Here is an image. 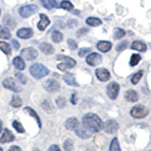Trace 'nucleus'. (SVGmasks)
Segmentation results:
<instances>
[{"label":"nucleus","instance_id":"obj_1","mask_svg":"<svg viewBox=\"0 0 151 151\" xmlns=\"http://www.w3.org/2000/svg\"><path fill=\"white\" fill-rule=\"evenodd\" d=\"M83 127L92 133L98 132L103 129V121L96 113H87L82 118Z\"/></svg>","mask_w":151,"mask_h":151},{"label":"nucleus","instance_id":"obj_2","mask_svg":"<svg viewBox=\"0 0 151 151\" xmlns=\"http://www.w3.org/2000/svg\"><path fill=\"white\" fill-rule=\"evenodd\" d=\"M29 73L31 74L33 78H35L37 79H41L46 77L49 74V70L45 65H42L41 63H34L30 66Z\"/></svg>","mask_w":151,"mask_h":151},{"label":"nucleus","instance_id":"obj_3","mask_svg":"<svg viewBox=\"0 0 151 151\" xmlns=\"http://www.w3.org/2000/svg\"><path fill=\"white\" fill-rule=\"evenodd\" d=\"M148 114V110L144 105H136L130 110V115L135 119H142Z\"/></svg>","mask_w":151,"mask_h":151},{"label":"nucleus","instance_id":"obj_4","mask_svg":"<svg viewBox=\"0 0 151 151\" xmlns=\"http://www.w3.org/2000/svg\"><path fill=\"white\" fill-rule=\"evenodd\" d=\"M18 12H19V15L21 17L27 18L38 12V7L35 6V5H26V6H23L19 9Z\"/></svg>","mask_w":151,"mask_h":151},{"label":"nucleus","instance_id":"obj_5","mask_svg":"<svg viewBox=\"0 0 151 151\" xmlns=\"http://www.w3.org/2000/svg\"><path fill=\"white\" fill-rule=\"evenodd\" d=\"M119 91H120V86H119V84L115 81L111 82L107 86V94L111 99H112V100H115L117 98L118 94H119Z\"/></svg>","mask_w":151,"mask_h":151},{"label":"nucleus","instance_id":"obj_6","mask_svg":"<svg viewBox=\"0 0 151 151\" xmlns=\"http://www.w3.org/2000/svg\"><path fill=\"white\" fill-rule=\"evenodd\" d=\"M20 57L27 60H33L38 57V51L33 47H27L21 51Z\"/></svg>","mask_w":151,"mask_h":151},{"label":"nucleus","instance_id":"obj_7","mask_svg":"<svg viewBox=\"0 0 151 151\" xmlns=\"http://www.w3.org/2000/svg\"><path fill=\"white\" fill-rule=\"evenodd\" d=\"M103 129L108 134H113L119 129V125L115 120H108L105 124L103 125Z\"/></svg>","mask_w":151,"mask_h":151},{"label":"nucleus","instance_id":"obj_8","mask_svg":"<svg viewBox=\"0 0 151 151\" xmlns=\"http://www.w3.org/2000/svg\"><path fill=\"white\" fill-rule=\"evenodd\" d=\"M45 89L46 90L47 92H50V93H55L57 91H59L60 88V83L57 81L55 79H48L46 80L44 84Z\"/></svg>","mask_w":151,"mask_h":151},{"label":"nucleus","instance_id":"obj_9","mask_svg":"<svg viewBox=\"0 0 151 151\" xmlns=\"http://www.w3.org/2000/svg\"><path fill=\"white\" fill-rule=\"evenodd\" d=\"M101 61H102V57L98 53H91L86 58V63L90 66H96L99 63H101Z\"/></svg>","mask_w":151,"mask_h":151},{"label":"nucleus","instance_id":"obj_10","mask_svg":"<svg viewBox=\"0 0 151 151\" xmlns=\"http://www.w3.org/2000/svg\"><path fill=\"white\" fill-rule=\"evenodd\" d=\"M96 76L100 81H103V82L107 81V80H109L111 78V74L109 72V70H107L106 68H103V67L97 68L96 70Z\"/></svg>","mask_w":151,"mask_h":151},{"label":"nucleus","instance_id":"obj_11","mask_svg":"<svg viewBox=\"0 0 151 151\" xmlns=\"http://www.w3.org/2000/svg\"><path fill=\"white\" fill-rule=\"evenodd\" d=\"M3 86L8 89V90H11V91H13L15 93H18L21 91V88H19L18 86H16L15 82H14V80L12 78H6L3 81Z\"/></svg>","mask_w":151,"mask_h":151},{"label":"nucleus","instance_id":"obj_12","mask_svg":"<svg viewBox=\"0 0 151 151\" xmlns=\"http://www.w3.org/2000/svg\"><path fill=\"white\" fill-rule=\"evenodd\" d=\"M17 36L21 39H29L33 36V30L29 27H23L17 31Z\"/></svg>","mask_w":151,"mask_h":151},{"label":"nucleus","instance_id":"obj_13","mask_svg":"<svg viewBox=\"0 0 151 151\" xmlns=\"http://www.w3.org/2000/svg\"><path fill=\"white\" fill-rule=\"evenodd\" d=\"M14 139H15V137H14L12 132L9 129H5L2 136L0 137V143H9V142H12Z\"/></svg>","mask_w":151,"mask_h":151},{"label":"nucleus","instance_id":"obj_14","mask_svg":"<svg viewBox=\"0 0 151 151\" xmlns=\"http://www.w3.org/2000/svg\"><path fill=\"white\" fill-rule=\"evenodd\" d=\"M40 18H41V20H40L39 23H38L37 27L39 28V30L42 31L50 25V20H49V18L45 15V14H42V13L40 14Z\"/></svg>","mask_w":151,"mask_h":151},{"label":"nucleus","instance_id":"obj_15","mask_svg":"<svg viewBox=\"0 0 151 151\" xmlns=\"http://www.w3.org/2000/svg\"><path fill=\"white\" fill-rule=\"evenodd\" d=\"M57 60H63V63L68 66L69 69L70 68H73L75 67L76 65H77V61H76L74 59L70 58L68 56H64V55H58L57 56Z\"/></svg>","mask_w":151,"mask_h":151},{"label":"nucleus","instance_id":"obj_16","mask_svg":"<svg viewBox=\"0 0 151 151\" xmlns=\"http://www.w3.org/2000/svg\"><path fill=\"white\" fill-rule=\"evenodd\" d=\"M96 47L99 51L103 52V53H107L109 52L112 47V44L109 41H100L97 42Z\"/></svg>","mask_w":151,"mask_h":151},{"label":"nucleus","instance_id":"obj_17","mask_svg":"<svg viewBox=\"0 0 151 151\" xmlns=\"http://www.w3.org/2000/svg\"><path fill=\"white\" fill-rule=\"evenodd\" d=\"M125 98H126L127 101L133 103V102L138 101L139 96H138V93H137L136 91H134V90H132V89H129L125 93Z\"/></svg>","mask_w":151,"mask_h":151},{"label":"nucleus","instance_id":"obj_18","mask_svg":"<svg viewBox=\"0 0 151 151\" xmlns=\"http://www.w3.org/2000/svg\"><path fill=\"white\" fill-rule=\"evenodd\" d=\"M63 79H64L65 83H67L69 86H74V87L79 86V84L78 83L77 80H76L75 76L72 73H66L63 76Z\"/></svg>","mask_w":151,"mask_h":151},{"label":"nucleus","instance_id":"obj_19","mask_svg":"<svg viewBox=\"0 0 151 151\" xmlns=\"http://www.w3.org/2000/svg\"><path fill=\"white\" fill-rule=\"evenodd\" d=\"M76 133H77V135L78 137H80V138H83V139H88L91 137V133L92 132H90L89 130H87L86 129H85L84 127H80L78 125V127H77V129H75Z\"/></svg>","mask_w":151,"mask_h":151},{"label":"nucleus","instance_id":"obj_20","mask_svg":"<svg viewBox=\"0 0 151 151\" xmlns=\"http://www.w3.org/2000/svg\"><path fill=\"white\" fill-rule=\"evenodd\" d=\"M78 125H79L78 120L76 117L68 118L67 121L65 122V127L67 129H70V130H75L78 127Z\"/></svg>","mask_w":151,"mask_h":151},{"label":"nucleus","instance_id":"obj_21","mask_svg":"<svg viewBox=\"0 0 151 151\" xmlns=\"http://www.w3.org/2000/svg\"><path fill=\"white\" fill-rule=\"evenodd\" d=\"M39 48L42 50V52H44L46 55H52L55 52L54 47L50 44H48V42H42L39 45Z\"/></svg>","mask_w":151,"mask_h":151},{"label":"nucleus","instance_id":"obj_22","mask_svg":"<svg viewBox=\"0 0 151 151\" xmlns=\"http://www.w3.org/2000/svg\"><path fill=\"white\" fill-rule=\"evenodd\" d=\"M12 63L14 65V67L19 71H23L26 68L25 61H24L23 58H21V57H15L12 60Z\"/></svg>","mask_w":151,"mask_h":151},{"label":"nucleus","instance_id":"obj_23","mask_svg":"<svg viewBox=\"0 0 151 151\" xmlns=\"http://www.w3.org/2000/svg\"><path fill=\"white\" fill-rule=\"evenodd\" d=\"M131 48L133 50H137L140 52H145L146 50V45H145V42L142 41H134L131 44Z\"/></svg>","mask_w":151,"mask_h":151},{"label":"nucleus","instance_id":"obj_24","mask_svg":"<svg viewBox=\"0 0 151 151\" xmlns=\"http://www.w3.org/2000/svg\"><path fill=\"white\" fill-rule=\"evenodd\" d=\"M24 111H25L26 112H27L28 114H29L30 116H32L34 119L37 121V123H38V126H39V127H42V123H41V119H40V117H39V115L37 114V112L33 110V109H31L30 107H26L25 109H24Z\"/></svg>","mask_w":151,"mask_h":151},{"label":"nucleus","instance_id":"obj_25","mask_svg":"<svg viewBox=\"0 0 151 151\" xmlns=\"http://www.w3.org/2000/svg\"><path fill=\"white\" fill-rule=\"evenodd\" d=\"M40 1L42 4V6L46 9H49V11L56 7H58V4H57L56 0H40Z\"/></svg>","mask_w":151,"mask_h":151},{"label":"nucleus","instance_id":"obj_26","mask_svg":"<svg viewBox=\"0 0 151 151\" xmlns=\"http://www.w3.org/2000/svg\"><path fill=\"white\" fill-rule=\"evenodd\" d=\"M86 24L90 27H98L102 24V21L96 17H88L86 19Z\"/></svg>","mask_w":151,"mask_h":151},{"label":"nucleus","instance_id":"obj_27","mask_svg":"<svg viewBox=\"0 0 151 151\" xmlns=\"http://www.w3.org/2000/svg\"><path fill=\"white\" fill-rule=\"evenodd\" d=\"M0 38H1V39H6V40L11 38V32H9L8 27L0 26Z\"/></svg>","mask_w":151,"mask_h":151},{"label":"nucleus","instance_id":"obj_28","mask_svg":"<svg viewBox=\"0 0 151 151\" xmlns=\"http://www.w3.org/2000/svg\"><path fill=\"white\" fill-rule=\"evenodd\" d=\"M110 151H121V147L119 145V141L116 138H113L110 145Z\"/></svg>","mask_w":151,"mask_h":151},{"label":"nucleus","instance_id":"obj_29","mask_svg":"<svg viewBox=\"0 0 151 151\" xmlns=\"http://www.w3.org/2000/svg\"><path fill=\"white\" fill-rule=\"evenodd\" d=\"M126 35V31L123 29V28L120 27H115L114 30H113V37L116 40H119L121 38H123Z\"/></svg>","mask_w":151,"mask_h":151},{"label":"nucleus","instance_id":"obj_30","mask_svg":"<svg viewBox=\"0 0 151 151\" xmlns=\"http://www.w3.org/2000/svg\"><path fill=\"white\" fill-rule=\"evenodd\" d=\"M143 75H144V71L143 70H140L139 72H137L136 74H134L133 77L131 78V83L134 84V85L138 84L139 81L141 80V78H142V77H143Z\"/></svg>","mask_w":151,"mask_h":151},{"label":"nucleus","instance_id":"obj_31","mask_svg":"<svg viewBox=\"0 0 151 151\" xmlns=\"http://www.w3.org/2000/svg\"><path fill=\"white\" fill-rule=\"evenodd\" d=\"M141 59H142L141 55H139V54H132L131 55V58H130V60H129L130 66H132V67L136 66L137 64L140 63Z\"/></svg>","mask_w":151,"mask_h":151},{"label":"nucleus","instance_id":"obj_32","mask_svg":"<svg viewBox=\"0 0 151 151\" xmlns=\"http://www.w3.org/2000/svg\"><path fill=\"white\" fill-rule=\"evenodd\" d=\"M51 39L54 42H57V44H58V42H60L61 41H63V35L61 34L60 31H54L51 35Z\"/></svg>","mask_w":151,"mask_h":151},{"label":"nucleus","instance_id":"obj_33","mask_svg":"<svg viewBox=\"0 0 151 151\" xmlns=\"http://www.w3.org/2000/svg\"><path fill=\"white\" fill-rule=\"evenodd\" d=\"M11 106L13 108H19L22 106V99L18 96H13L11 101Z\"/></svg>","mask_w":151,"mask_h":151},{"label":"nucleus","instance_id":"obj_34","mask_svg":"<svg viewBox=\"0 0 151 151\" xmlns=\"http://www.w3.org/2000/svg\"><path fill=\"white\" fill-rule=\"evenodd\" d=\"M0 50H2L5 54H11L12 49H11V46L8 44V42H0Z\"/></svg>","mask_w":151,"mask_h":151},{"label":"nucleus","instance_id":"obj_35","mask_svg":"<svg viewBox=\"0 0 151 151\" xmlns=\"http://www.w3.org/2000/svg\"><path fill=\"white\" fill-rule=\"evenodd\" d=\"M12 127L15 129V130L17 132H19V133H24V132H25V129H24V127L22 126V124L20 122L16 121V120H14L12 122Z\"/></svg>","mask_w":151,"mask_h":151},{"label":"nucleus","instance_id":"obj_36","mask_svg":"<svg viewBox=\"0 0 151 151\" xmlns=\"http://www.w3.org/2000/svg\"><path fill=\"white\" fill-rule=\"evenodd\" d=\"M73 146H74V143L71 139L65 140V142L63 143V148L65 149V151H72Z\"/></svg>","mask_w":151,"mask_h":151},{"label":"nucleus","instance_id":"obj_37","mask_svg":"<svg viewBox=\"0 0 151 151\" xmlns=\"http://www.w3.org/2000/svg\"><path fill=\"white\" fill-rule=\"evenodd\" d=\"M60 8H63L65 11H71V9H74V5L71 3L70 1H63L60 3Z\"/></svg>","mask_w":151,"mask_h":151},{"label":"nucleus","instance_id":"obj_38","mask_svg":"<svg viewBox=\"0 0 151 151\" xmlns=\"http://www.w3.org/2000/svg\"><path fill=\"white\" fill-rule=\"evenodd\" d=\"M15 77H16V78L19 80V82L22 83V84H26L27 81V77H26V76L24 75V74H22V73H16Z\"/></svg>","mask_w":151,"mask_h":151},{"label":"nucleus","instance_id":"obj_39","mask_svg":"<svg viewBox=\"0 0 151 151\" xmlns=\"http://www.w3.org/2000/svg\"><path fill=\"white\" fill-rule=\"evenodd\" d=\"M67 44H68V46L71 50H76L78 48V44L77 42L74 41L73 39H68L67 40Z\"/></svg>","mask_w":151,"mask_h":151},{"label":"nucleus","instance_id":"obj_40","mask_svg":"<svg viewBox=\"0 0 151 151\" xmlns=\"http://www.w3.org/2000/svg\"><path fill=\"white\" fill-rule=\"evenodd\" d=\"M56 104H57V106H58L59 108H63L65 106V104H66V100H65V98L63 97H58L56 99Z\"/></svg>","mask_w":151,"mask_h":151},{"label":"nucleus","instance_id":"obj_41","mask_svg":"<svg viewBox=\"0 0 151 151\" xmlns=\"http://www.w3.org/2000/svg\"><path fill=\"white\" fill-rule=\"evenodd\" d=\"M127 41H124V42H120V44L116 46V50L120 52V51L125 50V49L127 48Z\"/></svg>","mask_w":151,"mask_h":151},{"label":"nucleus","instance_id":"obj_42","mask_svg":"<svg viewBox=\"0 0 151 151\" xmlns=\"http://www.w3.org/2000/svg\"><path fill=\"white\" fill-rule=\"evenodd\" d=\"M88 32H89V28H87V27H81V28H80V29H78V31L77 32V35H78V37L84 36V35H86Z\"/></svg>","mask_w":151,"mask_h":151},{"label":"nucleus","instance_id":"obj_43","mask_svg":"<svg viewBox=\"0 0 151 151\" xmlns=\"http://www.w3.org/2000/svg\"><path fill=\"white\" fill-rule=\"evenodd\" d=\"M90 51H91V48H86V47H84V48H81L78 51V56L80 58H83V57L87 53H89Z\"/></svg>","mask_w":151,"mask_h":151},{"label":"nucleus","instance_id":"obj_44","mask_svg":"<svg viewBox=\"0 0 151 151\" xmlns=\"http://www.w3.org/2000/svg\"><path fill=\"white\" fill-rule=\"evenodd\" d=\"M58 68L60 69V70H61V71H66L67 69H69V67L67 65H66L64 63H60V64H58Z\"/></svg>","mask_w":151,"mask_h":151},{"label":"nucleus","instance_id":"obj_45","mask_svg":"<svg viewBox=\"0 0 151 151\" xmlns=\"http://www.w3.org/2000/svg\"><path fill=\"white\" fill-rule=\"evenodd\" d=\"M48 151H61V150H60V148L59 147V145H52L50 146V147H49Z\"/></svg>","mask_w":151,"mask_h":151},{"label":"nucleus","instance_id":"obj_46","mask_svg":"<svg viewBox=\"0 0 151 151\" xmlns=\"http://www.w3.org/2000/svg\"><path fill=\"white\" fill-rule=\"evenodd\" d=\"M77 93H72V96H71V102H72V104H74V105H76L77 104Z\"/></svg>","mask_w":151,"mask_h":151},{"label":"nucleus","instance_id":"obj_47","mask_svg":"<svg viewBox=\"0 0 151 151\" xmlns=\"http://www.w3.org/2000/svg\"><path fill=\"white\" fill-rule=\"evenodd\" d=\"M9 151H22V150H21L20 147H19V146H17V145H12V146H11V147H9Z\"/></svg>","mask_w":151,"mask_h":151},{"label":"nucleus","instance_id":"obj_48","mask_svg":"<svg viewBox=\"0 0 151 151\" xmlns=\"http://www.w3.org/2000/svg\"><path fill=\"white\" fill-rule=\"evenodd\" d=\"M12 45H13L14 48H15L16 50H18L19 48H20V45H19V42L16 40H12Z\"/></svg>","mask_w":151,"mask_h":151},{"label":"nucleus","instance_id":"obj_49","mask_svg":"<svg viewBox=\"0 0 151 151\" xmlns=\"http://www.w3.org/2000/svg\"><path fill=\"white\" fill-rule=\"evenodd\" d=\"M1 130H2V122L0 120V132H1Z\"/></svg>","mask_w":151,"mask_h":151},{"label":"nucleus","instance_id":"obj_50","mask_svg":"<svg viewBox=\"0 0 151 151\" xmlns=\"http://www.w3.org/2000/svg\"><path fill=\"white\" fill-rule=\"evenodd\" d=\"M0 151H3V149H2L1 147H0Z\"/></svg>","mask_w":151,"mask_h":151},{"label":"nucleus","instance_id":"obj_51","mask_svg":"<svg viewBox=\"0 0 151 151\" xmlns=\"http://www.w3.org/2000/svg\"><path fill=\"white\" fill-rule=\"evenodd\" d=\"M0 13H1V12H0Z\"/></svg>","mask_w":151,"mask_h":151},{"label":"nucleus","instance_id":"obj_52","mask_svg":"<svg viewBox=\"0 0 151 151\" xmlns=\"http://www.w3.org/2000/svg\"><path fill=\"white\" fill-rule=\"evenodd\" d=\"M149 151H151V150H149Z\"/></svg>","mask_w":151,"mask_h":151}]
</instances>
